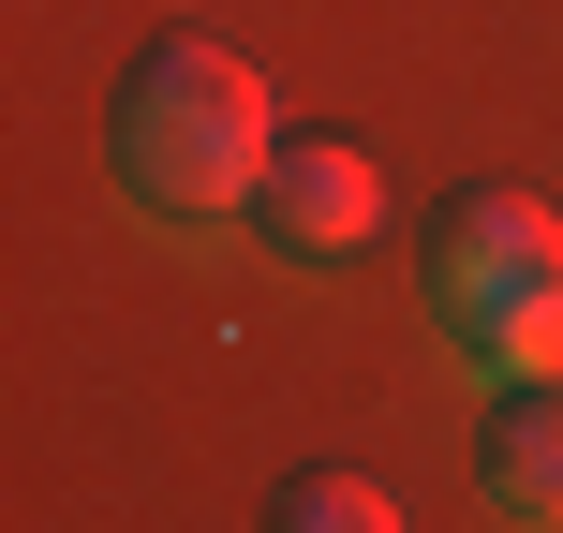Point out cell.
Listing matches in <instances>:
<instances>
[{
  "label": "cell",
  "mask_w": 563,
  "mask_h": 533,
  "mask_svg": "<svg viewBox=\"0 0 563 533\" xmlns=\"http://www.w3.org/2000/svg\"><path fill=\"white\" fill-rule=\"evenodd\" d=\"M430 311L475 370H563V208L519 178H475L430 223Z\"/></svg>",
  "instance_id": "7a4b0ae2"
},
{
  "label": "cell",
  "mask_w": 563,
  "mask_h": 533,
  "mask_svg": "<svg viewBox=\"0 0 563 533\" xmlns=\"http://www.w3.org/2000/svg\"><path fill=\"white\" fill-rule=\"evenodd\" d=\"M267 75L238 45H208V30H148L134 59H119L104 89V164L119 193L148 208V223H223V208H253L267 178Z\"/></svg>",
  "instance_id": "6da1fadb"
},
{
  "label": "cell",
  "mask_w": 563,
  "mask_h": 533,
  "mask_svg": "<svg viewBox=\"0 0 563 533\" xmlns=\"http://www.w3.org/2000/svg\"><path fill=\"white\" fill-rule=\"evenodd\" d=\"M475 489H489L519 533H563V370H505V386H489Z\"/></svg>",
  "instance_id": "277c9868"
},
{
  "label": "cell",
  "mask_w": 563,
  "mask_h": 533,
  "mask_svg": "<svg viewBox=\"0 0 563 533\" xmlns=\"http://www.w3.org/2000/svg\"><path fill=\"white\" fill-rule=\"evenodd\" d=\"M267 533H400L386 475H356V459H297V475L267 489Z\"/></svg>",
  "instance_id": "5b68a950"
},
{
  "label": "cell",
  "mask_w": 563,
  "mask_h": 533,
  "mask_svg": "<svg viewBox=\"0 0 563 533\" xmlns=\"http://www.w3.org/2000/svg\"><path fill=\"white\" fill-rule=\"evenodd\" d=\"M371 223H386V178H371L356 134H282V148H267V178H253V237H267L282 267L356 253Z\"/></svg>",
  "instance_id": "3957f363"
}]
</instances>
